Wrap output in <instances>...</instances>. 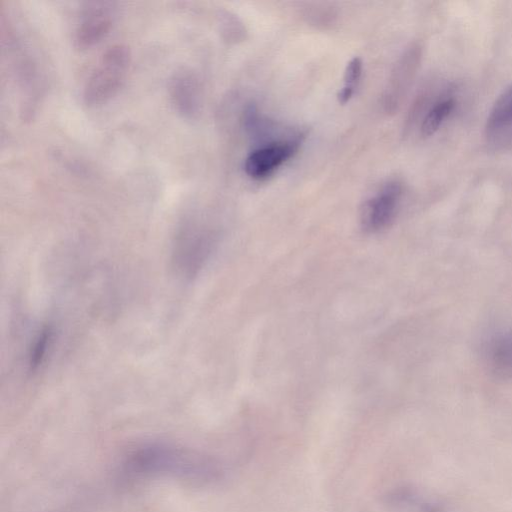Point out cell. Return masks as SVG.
<instances>
[{
  "instance_id": "obj_1",
  "label": "cell",
  "mask_w": 512,
  "mask_h": 512,
  "mask_svg": "<svg viewBox=\"0 0 512 512\" xmlns=\"http://www.w3.org/2000/svg\"><path fill=\"white\" fill-rule=\"evenodd\" d=\"M130 50L124 44L109 46L88 77L83 100L91 106L105 102L121 87L130 63Z\"/></svg>"
},
{
  "instance_id": "obj_2",
  "label": "cell",
  "mask_w": 512,
  "mask_h": 512,
  "mask_svg": "<svg viewBox=\"0 0 512 512\" xmlns=\"http://www.w3.org/2000/svg\"><path fill=\"white\" fill-rule=\"evenodd\" d=\"M481 361L494 378L512 381V329L496 328L489 331L480 344Z\"/></svg>"
},
{
  "instance_id": "obj_3",
  "label": "cell",
  "mask_w": 512,
  "mask_h": 512,
  "mask_svg": "<svg viewBox=\"0 0 512 512\" xmlns=\"http://www.w3.org/2000/svg\"><path fill=\"white\" fill-rule=\"evenodd\" d=\"M402 194L398 182L386 183L373 197L368 198L361 207L360 222L364 231L375 233L386 228L394 219Z\"/></svg>"
},
{
  "instance_id": "obj_4",
  "label": "cell",
  "mask_w": 512,
  "mask_h": 512,
  "mask_svg": "<svg viewBox=\"0 0 512 512\" xmlns=\"http://www.w3.org/2000/svg\"><path fill=\"white\" fill-rule=\"evenodd\" d=\"M484 138L493 151L512 148V82L493 103L485 123Z\"/></svg>"
},
{
  "instance_id": "obj_5",
  "label": "cell",
  "mask_w": 512,
  "mask_h": 512,
  "mask_svg": "<svg viewBox=\"0 0 512 512\" xmlns=\"http://www.w3.org/2000/svg\"><path fill=\"white\" fill-rule=\"evenodd\" d=\"M297 142H275L251 152L244 163L246 174L254 179L270 175L297 151Z\"/></svg>"
},
{
  "instance_id": "obj_6",
  "label": "cell",
  "mask_w": 512,
  "mask_h": 512,
  "mask_svg": "<svg viewBox=\"0 0 512 512\" xmlns=\"http://www.w3.org/2000/svg\"><path fill=\"white\" fill-rule=\"evenodd\" d=\"M168 91L174 108L184 117H194L200 108V84L187 68L177 70L169 81Z\"/></svg>"
},
{
  "instance_id": "obj_7",
  "label": "cell",
  "mask_w": 512,
  "mask_h": 512,
  "mask_svg": "<svg viewBox=\"0 0 512 512\" xmlns=\"http://www.w3.org/2000/svg\"><path fill=\"white\" fill-rule=\"evenodd\" d=\"M112 15L104 3H93L88 7L76 29L75 42L78 47L87 48L99 41L109 32Z\"/></svg>"
},
{
  "instance_id": "obj_8",
  "label": "cell",
  "mask_w": 512,
  "mask_h": 512,
  "mask_svg": "<svg viewBox=\"0 0 512 512\" xmlns=\"http://www.w3.org/2000/svg\"><path fill=\"white\" fill-rule=\"evenodd\" d=\"M421 52L418 46L410 47L409 50L403 55L395 72V80L393 88L386 96L388 107H393L398 104L399 98L402 97L406 90L407 85L413 78V75L419 64Z\"/></svg>"
},
{
  "instance_id": "obj_9",
  "label": "cell",
  "mask_w": 512,
  "mask_h": 512,
  "mask_svg": "<svg viewBox=\"0 0 512 512\" xmlns=\"http://www.w3.org/2000/svg\"><path fill=\"white\" fill-rule=\"evenodd\" d=\"M455 108V99L452 95H442L425 113L420 132L423 137L435 134L443 122L449 117Z\"/></svg>"
},
{
  "instance_id": "obj_10",
  "label": "cell",
  "mask_w": 512,
  "mask_h": 512,
  "mask_svg": "<svg viewBox=\"0 0 512 512\" xmlns=\"http://www.w3.org/2000/svg\"><path fill=\"white\" fill-rule=\"evenodd\" d=\"M51 338L52 331L47 327L42 329L37 335L30 353V365L32 368L39 366L42 362L47 352V348L49 347Z\"/></svg>"
},
{
  "instance_id": "obj_11",
  "label": "cell",
  "mask_w": 512,
  "mask_h": 512,
  "mask_svg": "<svg viewBox=\"0 0 512 512\" xmlns=\"http://www.w3.org/2000/svg\"><path fill=\"white\" fill-rule=\"evenodd\" d=\"M362 67V60L359 57H354L348 62L344 73L345 85L343 87L355 90L361 78Z\"/></svg>"
}]
</instances>
